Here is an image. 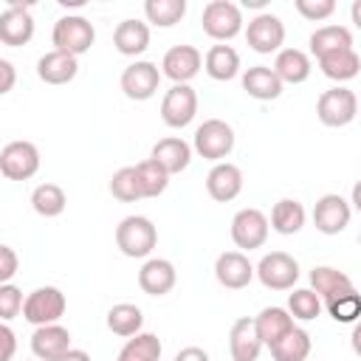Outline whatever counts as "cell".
<instances>
[{
	"label": "cell",
	"instance_id": "1",
	"mask_svg": "<svg viewBox=\"0 0 361 361\" xmlns=\"http://www.w3.org/2000/svg\"><path fill=\"white\" fill-rule=\"evenodd\" d=\"M116 245L130 259H144L158 245V228L144 214H130L116 226Z\"/></svg>",
	"mask_w": 361,
	"mask_h": 361
},
{
	"label": "cell",
	"instance_id": "2",
	"mask_svg": "<svg viewBox=\"0 0 361 361\" xmlns=\"http://www.w3.org/2000/svg\"><path fill=\"white\" fill-rule=\"evenodd\" d=\"M51 39H54V48L56 51H65V54H87L90 45L96 42V28L87 17L82 14H65L54 23V31H51Z\"/></svg>",
	"mask_w": 361,
	"mask_h": 361
},
{
	"label": "cell",
	"instance_id": "3",
	"mask_svg": "<svg viewBox=\"0 0 361 361\" xmlns=\"http://www.w3.org/2000/svg\"><path fill=\"white\" fill-rule=\"evenodd\" d=\"M192 147H195V152H197L200 158L220 164V161H226V158L231 155V149H234V130H231V124L223 121V118H206V121L195 130V144H192Z\"/></svg>",
	"mask_w": 361,
	"mask_h": 361
},
{
	"label": "cell",
	"instance_id": "4",
	"mask_svg": "<svg viewBox=\"0 0 361 361\" xmlns=\"http://www.w3.org/2000/svg\"><path fill=\"white\" fill-rule=\"evenodd\" d=\"M200 25L212 39L228 42L243 31V11L231 0H212V3L203 6Z\"/></svg>",
	"mask_w": 361,
	"mask_h": 361
},
{
	"label": "cell",
	"instance_id": "5",
	"mask_svg": "<svg viewBox=\"0 0 361 361\" xmlns=\"http://www.w3.org/2000/svg\"><path fill=\"white\" fill-rule=\"evenodd\" d=\"M316 116L324 127H347L358 116V96L350 87L336 85V87H330L319 96Z\"/></svg>",
	"mask_w": 361,
	"mask_h": 361
},
{
	"label": "cell",
	"instance_id": "6",
	"mask_svg": "<svg viewBox=\"0 0 361 361\" xmlns=\"http://www.w3.org/2000/svg\"><path fill=\"white\" fill-rule=\"evenodd\" d=\"M68 307V299L59 288L54 285H45V288H37L25 296V305H23V319L34 327H42V324H56L62 319Z\"/></svg>",
	"mask_w": 361,
	"mask_h": 361
},
{
	"label": "cell",
	"instance_id": "7",
	"mask_svg": "<svg viewBox=\"0 0 361 361\" xmlns=\"http://www.w3.org/2000/svg\"><path fill=\"white\" fill-rule=\"evenodd\" d=\"M0 172L8 180H28L39 172V149L31 141H8L0 149Z\"/></svg>",
	"mask_w": 361,
	"mask_h": 361
},
{
	"label": "cell",
	"instance_id": "8",
	"mask_svg": "<svg viewBox=\"0 0 361 361\" xmlns=\"http://www.w3.org/2000/svg\"><path fill=\"white\" fill-rule=\"evenodd\" d=\"M197 116V93L192 85H172L161 99V118L166 127L180 130Z\"/></svg>",
	"mask_w": 361,
	"mask_h": 361
},
{
	"label": "cell",
	"instance_id": "9",
	"mask_svg": "<svg viewBox=\"0 0 361 361\" xmlns=\"http://www.w3.org/2000/svg\"><path fill=\"white\" fill-rule=\"evenodd\" d=\"M268 228H271L268 217H265L259 209H254V206L240 209V212L231 217V240H234V245L243 248V251L262 248L265 240H268Z\"/></svg>",
	"mask_w": 361,
	"mask_h": 361
},
{
	"label": "cell",
	"instance_id": "10",
	"mask_svg": "<svg viewBox=\"0 0 361 361\" xmlns=\"http://www.w3.org/2000/svg\"><path fill=\"white\" fill-rule=\"evenodd\" d=\"M257 279L268 290H290L299 279V262L285 251H271L257 265Z\"/></svg>",
	"mask_w": 361,
	"mask_h": 361
},
{
	"label": "cell",
	"instance_id": "11",
	"mask_svg": "<svg viewBox=\"0 0 361 361\" xmlns=\"http://www.w3.org/2000/svg\"><path fill=\"white\" fill-rule=\"evenodd\" d=\"M121 90L127 99L133 102H147L155 96L158 85H161V71L155 62H147V59H135L133 65H127L121 71V79H118Z\"/></svg>",
	"mask_w": 361,
	"mask_h": 361
},
{
	"label": "cell",
	"instance_id": "12",
	"mask_svg": "<svg viewBox=\"0 0 361 361\" xmlns=\"http://www.w3.org/2000/svg\"><path fill=\"white\" fill-rule=\"evenodd\" d=\"M245 39L257 54H279L285 42V23L271 11H259L254 20H248Z\"/></svg>",
	"mask_w": 361,
	"mask_h": 361
},
{
	"label": "cell",
	"instance_id": "13",
	"mask_svg": "<svg viewBox=\"0 0 361 361\" xmlns=\"http://www.w3.org/2000/svg\"><path fill=\"white\" fill-rule=\"evenodd\" d=\"M203 68V54L195 45H172L161 59V73L172 85H189Z\"/></svg>",
	"mask_w": 361,
	"mask_h": 361
},
{
	"label": "cell",
	"instance_id": "14",
	"mask_svg": "<svg viewBox=\"0 0 361 361\" xmlns=\"http://www.w3.org/2000/svg\"><path fill=\"white\" fill-rule=\"evenodd\" d=\"M350 217H353V206L350 200H344L341 195L330 192V195H322L313 206V226L316 231L322 234H338L350 226Z\"/></svg>",
	"mask_w": 361,
	"mask_h": 361
},
{
	"label": "cell",
	"instance_id": "15",
	"mask_svg": "<svg viewBox=\"0 0 361 361\" xmlns=\"http://www.w3.org/2000/svg\"><path fill=\"white\" fill-rule=\"evenodd\" d=\"M214 276H217V282L223 288L240 290V288H245L257 276V268L251 265V259L243 251H223L214 259Z\"/></svg>",
	"mask_w": 361,
	"mask_h": 361
},
{
	"label": "cell",
	"instance_id": "16",
	"mask_svg": "<svg viewBox=\"0 0 361 361\" xmlns=\"http://www.w3.org/2000/svg\"><path fill=\"white\" fill-rule=\"evenodd\" d=\"M34 37V17L28 6L20 3H8L0 14V42L3 45H25Z\"/></svg>",
	"mask_w": 361,
	"mask_h": 361
},
{
	"label": "cell",
	"instance_id": "17",
	"mask_svg": "<svg viewBox=\"0 0 361 361\" xmlns=\"http://www.w3.org/2000/svg\"><path fill=\"white\" fill-rule=\"evenodd\" d=\"M262 347L265 344H262V338L257 333L254 316H240L231 324V330H228V353H231V361H257Z\"/></svg>",
	"mask_w": 361,
	"mask_h": 361
},
{
	"label": "cell",
	"instance_id": "18",
	"mask_svg": "<svg viewBox=\"0 0 361 361\" xmlns=\"http://www.w3.org/2000/svg\"><path fill=\"white\" fill-rule=\"evenodd\" d=\"M206 192L217 203L234 200L243 192V169L237 164H228V161L214 164L209 169V175H206Z\"/></svg>",
	"mask_w": 361,
	"mask_h": 361
},
{
	"label": "cell",
	"instance_id": "19",
	"mask_svg": "<svg viewBox=\"0 0 361 361\" xmlns=\"http://www.w3.org/2000/svg\"><path fill=\"white\" fill-rule=\"evenodd\" d=\"M175 282H178V271H175V265H172L169 259H164V257H149V259L141 265V271H138V288H141L144 293H149V296H164V293H169V290L175 288Z\"/></svg>",
	"mask_w": 361,
	"mask_h": 361
},
{
	"label": "cell",
	"instance_id": "20",
	"mask_svg": "<svg viewBox=\"0 0 361 361\" xmlns=\"http://www.w3.org/2000/svg\"><path fill=\"white\" fill-rule=\"evenodd\" d=\"M68 350H73L71 347V333L59 322L56 324H42V327H37L31 333V353L39 361H56Z\"/></svg>",
	"mask_w": 361,
	"mask_h": 361
},
{
	"label": "cell",
	"instance_id": "21",
	"mask_svg": "<svg viewBox=\"0 0 361 361\" xmlns=\"http://www.w3.org/2000/svg\"><path fill=\"white\" fill-rule=\"evenodd\" d=\"M76 73H79V59L73 54H65L56 48L42 54L37 62V76L45 85H68L71 79H76Z\"/></svg>",
	"mask_w": 361,
	"mask_h": 361
},
{
	"label": "cell",
	"instance_id": "22",
	"mask_svg": "<svg viewBox=\"0 0 361 361\" xmlns=\"http://www.w3.org/2000/svg\"><path fill=\"white\" fill-rule=\"evenodd\" d=\"M254 324H257V333H259V338H262L265 347H274L282 336H288L296 327L290 310L288 307H279V305L262 307L259 316H254Z\"/></svg>",
	"mask_w": 361,
	"mask_h": 361
},
{
	"label": "cell",
	"instance_id": "23",
	"mask_svg": "<svg viewBox=\"0 0 361 361\" xmlns=\"http://www.w3.org/2000/svg\"><path fill=\"white\" fill-rule=\"evenodd\" d=\"M243 90L251 96V99H259V102H274L282 96V79L276 76L274 68L268 65H254L243 73Z\"/></svg>",
	"mask_w": 361,
	"mask_h": 361
},
{
	"label": "cell",
	"instance_id": "24",
	"mask_svg": "<svg viewBox=\"0 0 361 361\" xmlns=\"http://www.w3.org/2000/svg\"><path fill=\"white\" fill-rule=\"evenodd\" d=\"M113 45L124 56H138L149 48V25L141 20H121L113 31Z\"/></svg>",
	"mask_w": 361,
	"mask_h": 361
},
{
	"label": "cell",
	"instance_id": "25",
	"mask_svg": "<svg viewBox=\"0 0 361 361\" xmlns=\"http://www.w3.org/2000/svg\"><path fill=\"white\" fill-rule=\"evenodd\" d=\"M149 158L158 161L169 175H178V172H183V169L189 166V161H192V147H189L183 138H178V135H169V138H161V141L152 147Z\"/></svg>",
	"mask_w": 361,
	"mask_h": 361
},
{
	"label": "cell",
	"instance_id": "26",
	"mask_svg": "<svg viewBox=\"0 0 361 361\" xmlns=\"http://www.w3.org/2000/svg\"><path fill=\"white\" fill-rule=\"evenodd\" d=\"M310 56L299 48H282L274 59V71L282 79V85H302L310 76Z\"/></svg>",
	"mask_w": 361,
	"mask_h": 361
},
{
	"label": "cell",
	"instance_id": "27",
	"mask_svg": "<svg viewBox=\"0 0 361 361\" xmlns=\"http://www.w3.org/2000/svg\"><path fill=\"white\" fill-rule=\"evenodd\" d=\"M203 68L214 82H228L240 73V54L226 42L212 45L203 56Z\"/></svg>",
	"mask_w": 361,
	"mask_h": 361
},
{
	"label": "cell",
	"instance_id": "28",
	"mask_svg": "<svg viewBox=\"0 0 361 361\" xmlns=\"http://www.w3.org/2000/svg\"><path fill=\"white\" fill-rule=\"evenodd\" d=\"M350 48H353V34L344 25H322L310 34V54L316 59L336 51H350Z\"/></svg>",
	"mask_w": 361,
	"mask_h": 361
},
{
	"label": "cell",
	"instance_id": "29",
	"mask_svg": "<svg viewBox=\"0 0 361 361\" xmlns=\"http://www.w3.org/2000/svg\"><path fill=\"white\" fill-rule=\"evenodd\" d=\"M305 220H307L305 206L299 200H293V197H282L271 209V228L276 234H285V237L288 234H296V231H302Z\"/></svg>",
	"mask_w": 361,
	"mask_h": 361
},
{
	"label": "cell",
	"instance_id": "30",
	"mask_svg": "<svg viewBox=\"0 0 361 361\" xmlns=\"http://www.w3.org/2000/svg\"><path fill=\"white\" fill-rule=\"evenodd\" d=\"M144 327V313L138 305L133 302H118L107 310V330L116 333V336H124V338H133L138 336Z\"/></svg>",
	"mask_w": 361,
	"mask_h": 361
},
{
	"label": "cell",
	"instance_id": "31",
	"mask_svg": "<svg viewBox=\"0 0 361 361\" xmlns=\"http://www.w3.org/2000/svg\"><path fill=\"white\" fill-rule=\"evenodd\" d=\"M319 68H322V73H324L327 79H333V82H350V79H355L358 71H361V56L355 54V48H350V51H336V54L322 56V59H319Z\"/></svg>",
	"mask_w": 361,
	"mask_h": 361
},
{
	"label": "cell",
	"instance_id": "32",
	"mask_svg": "<svg viewBox=\"0 0 361 361\" xmlns=\"http://www.w3.org/2000/svg\"><path fill=\"white\" fill-rule=\"evenodd\" d=\"M324 307L333 316V322H338V324L361 322V293L355 288H347V290L333 293L330 299H324Z\"/></svg>",
	"mask_w": 361,
	"mask_h": 361
},
{
	"label": "cell",
	"instance_id": "33",
	"mask_svg": "<svg viewBox=\"0 0 361 361\" xmlns=\"http://www.w3.org/2000/svg\"><path fill=\"white\" fill-rule=\"evenodd\" d=\"M310 333L307 330H302V327H293L288 336H282L274 347H268L271 350V355H274V361H305L307 355H310Z\"/></svg>",
	"mask_w": 361,
	"mask_h": 361
},
{
	"label": "cell",
	"instance_id": "34",
	"mask_svg": "<svg viewBox=\"0 0 361 361\" xmlns=\"http://www.w3.org/2000/svg\"><path fill=\"white\" fill-rule=\"evenodd\" d=\"M310 288H313V290L322 296V302H324V299H330L333 293L353 288V279H350L344 271L333 268V265H316V268L310 271Z\"/></svg>",
	"mask_w": 361,
	"mask_h": 361
},
{
	"label": "cell",
	"instance_id": "35",
	"mask_svg": "<svg viewBox=\"0 0 361 361\" xmlns=\"http://www.w3.org/2000/svg\"><path fill=\"white\" fill-rule=\"evenodd\" d=\"M31 206L39 217H59L68 206V197H65V189L56 186V183H39L34 192H31Z\"/></svg>",
	"mask_w": 361,
	"mask_h": 361
},
{
	"label": "cell",
	"instance_id": "36",
	"mask_svg": "<svg viewBox=\"0 0 361 361\" xmlns=\"http://www.w3.org/2000/svg\"><path fill=\"white\" fill-rule=\"evenodd\" d=\"M144 14H147V23H152L158 28H172L175 23L183 20L186 0H147Z\"/></svg>",
	"mask_w": 361,
	"mask_h": 361
},
{
	"label": "cell",
	"instance_id": "37",
	"mask_svg": "<svg viewBox=\"0 0 361 361\" xmlns=\"http://www.w3.org/2000/svg\"><path fill=\"white\" fill-rule=\"evenodd\" d=\"M161 358V341L155 333H138L127 338V344L118 353V361H158Z\"/></svg>",
	"mask_w": 361,
	"mask_h": 361
},
{
	"label": "cell",
	"instance_id": "38",
	"mask_svg": "<svg viewBox=\"0 0 361 361\" xmlns=\"http://www.w3.org/2000/svg\"><path fill=\"white\" fill-rule=\"evenodd\" d=\"M135 172H138V180H141V192H144V197H158V195H164V192H166V186H169V172H166L158 161L147 158V161L135 164Z\"/></svg>",
	"mask_w": 361,
	"mask_h": 361
},
{
	"label": "cell",
	"instance_id": "39",
	"mask_svg": "<svg viewBox=\"0 0 361 361\" xmlns=\"http://www.w3.org/2000/svg\"><path fill=\"white\" fill-rule=\"evenodd\" d=\"M110 195L116 200H121V203H135V200L144 197L135 166H121L118 172H113V178H110Z\"/></svg>",
	"mask_w": 361,
	"mask_h": 361
},
{
	"label": "cell",
	"instance_id": "40",
	"mask_svg": "<svg viewBox=\"0 0 361 361\" xmlns=\"http://www.w3.org/2000/svg\"><path fill=\"white\" fill-rule=\"evenodd\" d=\"M322 296L313 290V288H293V293L288 296V310L293 319H302V322H313L319 319L322 313Z\"/></svg>",
	"mask_w": 361,
	"mask_h": 361
},
{
	"label": "cell",
	"instance_id": "41",
	"mask_svg": "<svg viewBox=\"0 0 361 361\" xmlns=\"http://www.w3.org/2000/svg\"><path fill=\"white\" fill-rule=\"evenodd\" d=\"M23 305H25V299L17 285H11V282L0 285V319L3 322H11L17 313H23Z\"/></svg>",
	"mask_w": 361,
	"mask_h": 361
},
{
	"label": "cell",
	"instance_id": "42",
	"mask_svg": "<svg viewBox=\"0 0 361 361\" xmlns=\"http://www.w3.org/2000/svg\"><path fill=\"white\" fill-rule=\"evenodd\" d=\"M293 6L310 23H322V20H327L336 11V0H296Z\"/></svg>",
	"mask_w": 361,
	"mask_h": 361
},
{
	"label": "cell",
	"instance_id": "43",
	"mask_svg": "<svg viewBox=\"0 0 361 361\" xmlns=\"http://www.w3.org/2000/svg\"><path fill=\"white\" fill-rule=\"evenodd\" d=\"M20 268V259H17V251L11 245H0V285L11 282L14 274Z\"/></svg>",
	"mask_w": 361,
	"mask_h": 361
},
{
	"label": "cell",
	"instance_id": "44",
	"mask_svg": "<svg viewBox=\"0 0 361 361\" xmlns=\"http://www.w3.org/2000/svg\"><path fill=\"white\" fill-rule=\"evenodd\" d=\"M17 336H14V330L8 327V322H3V327H0V341H3V355H0V361H11V355H14V347H17V341H14Z\"/></svg>",
	"mask_w": 361,
	"mask_h": 361
},
{
	"label": "cell",
	"instance_id": "45",
	"mask_svg": "<svg viewBox=\"0 0 361 361\" xmlns=\"http://www.w3.org/2000/svg\"><path fill=\"white\" fill-rule=\"evenodd\" d=\"M175 361H212V358L203 347H183V350H178Z\"/></svg>",
	"mask_w": 361,
	"mask_h": 361
},
{
	"label": "cell",
	"instance_id": "46",
	"mask_svg": "<svg viewBox=\"0 0 361 361\" xmlns=\"http://www.w3.org/2000/svg\"><path fill=\"white\" fill-rule=\"evenodd\" d=\"M0 76H3L0 93H8V90L14 87V65H11L8 59H0Z\"/></svg>",
	"mask_w": 361,
	"mask_h": 361
},
{
	"label": "cell",
	"instance_id": "47",
	"mask_svg": "<svg viewBox=\"0 0 361 361\" xmlns=\"http://www.w3.org/2000/svg\"><path fill=\"white\" fill-rule=\"evenodd\" d=\"M56 361H90V355H87L85 350H76V347H73V350H68L65 355H59Z\"/></svg>",
	"mask_w": 361,
	"mask_h": 361
},
{
	"label": "cell",
	"instance_id": "48",
	"mask_svg": "<svg viewBox=\"0 0 361 361\" xmlns=\"http://www.w3.org/2000/svg\"><path fill=\"white\" fill-rule=\"evenodd\" d=\"M350 344H353V353H355V355H361V322H355L353 336H350Z\"/></svg>",
	"mask_w": 361,
	"mask_h": 361
},
{
	"label": "cell",
	"instance_id": "49",
	"mask_svg": "<svg viewBox=\"0 0 361 361\" xmlns=\"http://www.w3.org/2000/svg\"><path fill=\"white\" fill-rule=\"evenodd\" d=\"M350 17H353V23H355V28L361 31V0H355V3L350 6Z\"/></svg>",
	"mask_w": 361,
	"mask_h": 361
},
{
	"label": "cell",
	"instance_id": "50",
	"mask_svg": "<svg viewBox=\"0 0 361 361\" xmlns=\"http://www.w3.org/2000/svg\"><path fill=\"white\" fill-rule=\"evenodd\" d=\"M350 203H353V209H358V212H361V180H355L353 195H350Z\"/></svg>",
	"mask_w": 361,
	"mask_h": 361
},
{
	"label": "cell",
	"instance_id": "51",
	"mask_svg": "<svg viewBox=\"0 0 361 361\" xmlns=\"http://www.w3.org/2000/svg\"><path fill=\"white\" fill-rule=\"evenodd\" d=\"M243 6H248V8H262L265 0H243Z\"/></svg>",
	"mask_w": 361,
	"mask_h": 361
},
{
	"label": "cell",
	"instance_id": "52",
	"mask_svg": "<svg viewBox=\"0 0 361 361\" xmlns=\"http://www.w3.org/2000/svg\"><path fill=\"white\" fill-rule=\"evenodd\" d=\"M358 243H361V234H358Z\"/></svg>",
	"mask_w": 361,
	"mask_h": 361
}]
</instances>
